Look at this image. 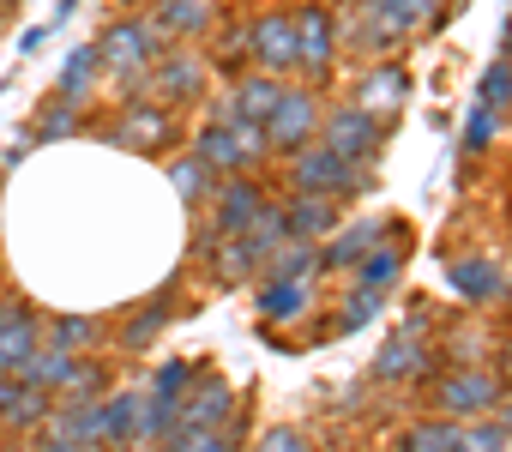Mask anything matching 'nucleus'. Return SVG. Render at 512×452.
I'll list each match as a JSON object with an SVG mask.
<instances>
[{
  "label": "nucleus",
  "instance_id": "obj_14",
  "mask_svg": "<svg viewBox=\"0 0 512 452\" xmlns=\"http://www.w3.org/2000/svg\"><path fill=\"white\" fill-rule=\"evenodd\" d=\"M175 139V115L163 103H145V109H121V121L109 127V145L121 151H163Z\"/></svg>",
  "mask_w": 512,
  "mask_h": 452
},
{
  "label": "nucleus",
  "instance_id": "obj_24",
  "mask_svg": "<svg viewBox=\"0 0 512 452\" xmlns=\"http://www.w3.org/2000/svg\"><path fill=\"white\" fill-rule=\"evenodd\" d=\"M211 260H217V284H253V278H260L266 272V260L260 254H253L241 236H217V248H211Z\"/></svg>",
  "mask_w": 512,
  "mask_h": 452
},
{
  "label": "nucleus",
  "instance_id": "obj_48",
  "mask_svg": "<svg viewBox=\"0 0 512 452\" xmlns=\"http://www.w3.org/2000/svg\"><path fill=\"white\" fill-rule=\"evenodd\" d=\"M500 43H506V61H512V19H506V31H500Z\"/></svg>",
  "mask_w": 512,
  "mask_h": 452
},
{
  "label": "nucleus",
  "instance_id": "obj_32",
  "mask_svg": "<svg viewBox=\"0 0 512 452\" xmlns=\"http://www.w3.org/2000/svg\"><path fill=\"white\" fill-rule=\"evenodd\" d=\"M452 440H458V422L422 416V422H410V428L398 434V452H452Z\"/></svg>",
  "mask_w": 512,
  "mask_h": 452
},
{
  "label": "nucleus",
  "instance_id": "obj_15",
  "mask_svg": "<svg viewBox=\"0 0 512 452\" xmlns=\"http://www.w3.org/2000/svg\"><path fill=\"white\" fill-rule=\"evenodd\" d=\"M446 278H452V290H458L464 302H476V308H488V302L506 296V272H500V260H488V254H452V260H446Z\"/></svg>",
  "mask_w": 512,
  "mask_h": 452
},
{
  "label": "nucleus",
  "instance_id": "obj_9",
  "mask_svg": "<svg viewBox=\"0 0 512 452\" xmlns=\"http://www.w3.org/2000/svg\"><path fill=\"white\" fill-rule=\"evenodd\" d=\"M296 19V67L308 73V79H326L332 73V61H338V13L332 7H302V13H290Z\"/></svg>",
  "mask_w": 512,
  "mask_h": 452
},
{
  "label": "nucleus",
  "instance_id": "obj_20",
  "mask_svg": "<svg viewBox=\"0 0 512 452\" xmlns=\"http://www.w3.org/2000/svg\"><path fill=\"white\" fill-rule=\"evenodd\" d=\"M151 25H157L163 43H169V37H205V31L217 25V0H157V7H151Z\"/></svg>",
  "mask_w": 512,
  "mask_h": 452
},
{
  "label": "nucleus",
  "instance_id": "obj_22",
  "mask_svg": "<svg viewBox=\"0 0 512 452\" xmlns=\"http://www.w3.org/2000/svg\"><path fill=\"white\" fill-rule=\"evenodd\" d=\"M97 85H103V61H97V43H79V49L67 55V67H61V79H55V97H61V103H73V109H85Z\"/></svg>",
  "mask_w": 512,
  "mask_h": 452
},
{
  "label": "nucleus",
  "instance_id": "obj_13",
  "mask_svg": "<svg viewBox=\"0 0 512 452\" xmlns=\"http://www.w3.org/2000/svg\"><path fill=\"white\" fill-rule=\"evenodd\" d=\"M386 236H392V223H386V217L344 223V230H332V236H326V248H320V272H356V260H362L368 248H380Z\"/></svg>",
  "mask_w": 512,
  "mask_h": 452
},
{
  "label": "nucleus",
  "instance_id": "obj_38",
  "mask_svg": "<svg viewBox=\"0 0 512 452\" xmlns=\"http://www.w3.org/2000/svg\"><path fill=\"white\" fill-rule=\"evenodd\" d=\"M79 127H85V121H79V109L55 97V103H49V109L37 115V127H31V139H43V145H55V139H73Z\"/></svg>",
  "mask_w": 512,
  "mask_h": 452
},
{
  "label": "nucleus",
  "instance_id": "obj_5",
  "mask_svg": "<svg viewBox=\"0 0 512 452\" xmlns=\"http://www.w3.org/2000/svg\"><path fill=\"white\" fill-rule=\"evenodd\" d=\"M320 115H326V103L308 91V85H284V97H278V109L266 115V145L272 151H302V145H314L320 139Z\"/></svg>",
  "mask_w": 512,
  "mask_h": 452
},
{
  "label": "nucleus",
  "instance_id": "obj_45",
  "mask_svg": "<svg viewBox=\"0 0 512 452\" xmlns=\"http://www.w3.org/2000/svg\"><path fill=\"white\" fill-rule=\"evenodd\" d=\"M73 13H79V0H55V19H43V25H49V31H61Z\"/></svg>",
  "mask_w": 512,
  "mask_h": 452
},
{
  "label": "nucleus",
  "instance_id": "obj_44",
  "mask_svg": "<svg viewBox=\"0 0 512 452\" xmlns=\"http://www.w3.org/2000/svg\"><path fill=\"white\" fill-rule=\"evenodd\" d=\"M49 37H55V31H49V25H31V31H25V37H19V49H25V55H37V49H43V43H49Z\"/></svg>",
  "mask_w": 512,
  "mask_h": 452
},
{
  "label": "nucleus",
  "instance_id": "obj_34",
  "mask_svg": "<svg viewBox=\"0 0 512 452\" xmlns=\"http://www.w3.org/2000/svg\"><path fill=\"white\" fill-rule=\"evenodd\" d=\"M235 440H241V422H229V428H175L163 446L169 452H235Z\"/></svg>",
  "mask_w": 512,
  "mask_h": 452
},
{
  "label": "nucleus",
  "instance_id": "obj_27",
  "mask_svg": "<svg viewBox=\"0 0 512 452\" xmlns=\"http://www.w3.org/2000/svg\"><path fill=\"white\" fill-rule=\"evenodd\" d=\"M314 272H320V248L314 242H284L266 260V278H278V284H308Z\"/></svg>",
  "mask_w": 512,
  "mask_h": 452
},
{
  "label": "nucleus",
  "instance_id": "obj_23",
  "mask_svg": "<svg viewBox=\"0 0 512 452\" xmlns=\"http://www.w3.org/2000/svg\"><path fill=\"white\" fill-rule=\"evenodd\" d=\"M362 7H368L380 25H392L398 37H410V31H434V25H440V0H362Z\"/></svg>",
  "mask_w": 512,
  "mask_h": 452
},
{
  "label": "nucleus",
  "instance_id": "obj_6",
  "mask_svg": "<svg viewBox=\"0 0 512 452\" xmlns=\"http://www.w3.org/2000/svg\"><path fill=\"white\" fill-rule=\"evenodd\" d=\"M266 181L260 175H223L217 187H211V199H205V211H211V236H247V223L266 211Z\"/></svg>",
  "mask_w": 512,
  "mask_h": 452
},
{
  "label": "nucleus",
  "instance_id": "obj_41",
  "mask_svg": "<svg viewBox=\"0 0 512 452\" xmlns=\"http://www.w3.org/2000/svg\"><path fill=\"white\" fill-rule=\"evenodd\" d=\"M494 133H500V115H494V109H482V103H476V109H470V115H464V133H458V145H464V151H482V145H488V139H494Z\"/></svg>",
  "mask_w": 512,
  "mask_h": 452
},
{
  "label": "nucleus",
  "instance_id": "obj_17",
  "mask_svg": "<svg viewBox=\"0 0 512 452\" xmlns=\"http://www.w3.org/2000/svg\"><path fill=\"white\" fill-rule=\"evenodd\" d=\"M338 199H326V193H290L284 199V230H290V242H326L332 230H338Z\"/></svg>",
  "mask_w": 512,
  "mask_h": 452
},
{
  "label": "nucleus",
  "instance_id": "obj_19",
  "mask_svg": "<svg viewBox=\"0 0 512 452\" xmlns=\"http://www.w3.org/2000/svg\"><path fill=\"white\" fill-rule=\"evenodd\" d=\"M193 157L223 181V175H253L247 169V151H241V133H235V121H205L199 127V139H193Z\"/></svg>",
  "mask_w": 512,
  "mask_h": 452
},
{
  "label": "nucleus",
  "instance_id": "obj_7",
  "mask_svg": "<svg viewBox=\"0 0 512 452\" xmlns=\"http://www.w3.org/2000/svg\"><path fill=\"white\" fill-rule=\"evenodd\" d=\"M320 139H326L338 157H350V163H374V157H380V145H386V127H380L368 109L338 103V109H326V115H320Z\"/></svg>",
  "mask_w": 512,
  "mask_h": 452
},
{
  "label": "nucleus",
  "instance_id": "obj_36",
  "mask_svg": "<svg viewBox=\"0 0 512 452\" xmlns=\"http://www.w3.org/2000/svg\"><path fill=\"white\" fill-rule=\"evenodd\" d=\"M452 452H512V434H506L494 416H476V422H458Z\"/></svg>",
  "mask_w": 512,
  "mask_h": 452
},
{
  "label": "nucleus",
  "instance_id": "obj_3",
  "mask_svg": "<svg viewBox=\"0 0 512 452\" xmlns=\"http://www.w3.org/2000/svg\"><path fill=\"white\" fill-rule=\"evenodd\" d=\"M428 302H416V314L380 344V356H374V380H386V386H398V380H428L434 374V344H428V326H434V314H422Z\"/></svg>",
  "mask_w": 512,
  "mask_h": 452
},
{
  "label": "nucleus",
  "instance_id": "obj_11",
  "mask_svg": "<svg viewBox=\"0 0 512 452\" xmlns=\"http://www.w3.org/2000/svg\"><path fill=\"white\" fill-rule=\"evenodd\" d=\"M278 97H284V79H272V73H241L217 97V115L211 121H253V127H266V115L278 109Z\"/></svg>",
  "mask_w": 512,
  "mask_h": 452
},
{
  "label": "nucleus",
  "instance_id": "obj_47",
  "mask_svg": "<svg viewBox=\"0 0 512 452\" xmlns=\"http://www.w3.org/2000/svg\"><path fill=\"white\" fill-rule=\"evenodd\" d=\"M13 392H19V374H0V416H7V404H13Z\"/></svg>",
  "mask_w": 512,
  "mask_h": 452
},
{
  "label": "nucleus",
  "instance_id": "obj_28",
  "mask_svg": "<svg viewBox=\"0 0 512 452\" xmlns=\"http://www.w3.org/2000/svg\"><path fill=\"white\" fill-rule=\"evenodd\" d=\"M163 326H169V296H157V302H145L139 314L121 320V350H127V356H133V350H151Z\"/></svg>",
  "mask_w": 512,
  "mask_h": 452
},
{
  "label": "nucleus",
  "instance_id": "obj_46",
  "mask_svg": "<svg viewBox=\"0 0 512 452\" xmlns=\"http://www.w3.org/2000/svg\"><path fill=\"white\" fill-rule=\"evenodd\" d=\"M494 422H500V428H506V434H512V386H506V392H500V404H494Z\"/></svg>",
  "mask_w": 512,
  "mask_h": 452
},
{
  "label": "nucleus",
  "instance_id": "obj_29",
  "mask_svg": "<svg viewBox=\"0 0 512 452\" xmlns=\"http://www.w3.org/2000/svg\"><path fill=\"white\" fill-rule=\"evenodd\" d=\"M241 242L260 254V260H272V254L290 242V230H284V199H266V211L247 223V236H241Z\"/></svg>",
  "mask_w": 512,
  "mask_h": 452
},
{
  "label": "nucleus",
  "instance_id": "obj_49",
  "mask_svg": "<svg viewBox=\"0 0 512 452\" xmlns=\"http://www.w3.org/2000/svg\"><path fill=\"white\" fill-rule=\"evenodd\" d=\"M97 452H121V446H97Z\"/></svg>",
  "mask_w": 512,
  "mask_h": 452
},
{
  "label": "nucleus",
  "instance_id": "obj_40",
  "mask_svg": "<svg viewBox=\"0 0 512 452\" xmlns=\"http://www.w3.org/2000/svg\"><path fill=\"white\" fill-rule=\"evenodd\" d=\"M193 374H199V368H187V362H163V368L151 374V386H145V392H151V398L181 404V398H187V386H193Z\"/></svg>",
  "mask_w": 512,
  "mask_h": 452
},
{
  "label": "nucleus",
  "instance_id": "obj_16",
  "mask_svg": "<svg viewBox=\"0 0 512 452\" xmlns=\"http://www.w3.org/2000/svg\"><path fill=\"white\" fill-rule=\"evenodd\" d=\"M43 344V320L19 302H0V374H19Z\"/></svg>",
  "mask_w": 512,
  "mask_h": 452
},
{
  "label": "nucleus",
  "instance_id": "obj_30",
  "mask_svg": "<svg viewBox=\"0 0 512 452\" xmlns=\"http://www.w3.org/2000/svg\"><path fill=\"white\" fill-rule=\"evenodd\" d=\"M97 338H103V320H97V314H55V320H49V344H55V350L85 356Z\"/></svg>",
  "mask_w": 512,
  "mask_h": 452
},
{
  "label": "nucleus",
  "instance_id": "obj_35",
  "mask_svg": "<svg viewBox=\"0 0 512 452\" xmlns=\"http://www.w3.org/2000/svg\"><path fill=\"white\" fill-rule=\"evenodd\" d=\"M476 103L494 109V115H512V61H506V55L482 67V79H476Z\"/></svg>",
  "mask_w": 512,
  "mask_h": 452
},
{
  "label": "nucleus",
  "instance_id": "obj_37",
  "mask_svg": "<svg viewBox=\"0 0 512 452\" xmlns=\"http://www.w3.org/2000/svg\"><path fill=\"white\" fill-rule=\"evenodd\" d=\"M380 308H386V296H374V290H350V296H344V314L326 326V338H350V332H362Z\"/></svg>",
  "mask_w": 512,
  "mask_h": 452
},
{
  "label": "nucleus",
  "instance_id": "obj_21",
  "mask_svg": "<svg viewBox=\"0 0 512 452\" xmlns=\"http://www.w3.org/2000/svg\"><path fill=\"white\" fill-rule=\"evenodd\" d=\"M404 260H410V248H404V236L392 230L380 248H368V254L356 260V290H374V296H386V290L404 278Z\"/></svg>",
  "mask_w": 512,
  "mask_h": 452
},
{
  "label": "nucleus",
  "instance_id": "obj_25",
  "mask_svg": "<svg viewBox=\"0 0 512 452\" xmlns=\"http://www.w3.org/2000/svg\"><path fill=\"white\" fill-rule=\"evenodd\" d=\"M253 308H260V320L266 326H296L302 314H308V284H278V278H266L260 284V302H253Z\"/></svg>",
  "mask_w": 512,
  "mask_h": 452
},
{
  "label": "nucleus",
  "instance_id": "obj_33",
  "mask_svg": "<svg viewBox=\"0 0 512 452\" xmlns=\"http://www.w3.org/2000/svg\"><path fill=\"white\" fill-rule=\"evenodd\" d=\"M169 187H175L187 205H205V199H211V187H217V175L187 151V157H175V163H169Z\"/></svg>",
  "mask_w": 512,
  "mask_h": 452
},
{
  "label": "nucleus",
  "instance_id": "obj_2",
  "mask_svg": "<svg viewBox=\"0 0 512 452\" xmlns=\"http://www.w3.org/2000/svg\"><path fill=\"white\" fill-rule=\"evenodd\" d=\"M157 55H163V37H157L151 19H115V25L97 37V61H103V73H115V85H121L127 97L145 85V73H151Z\"/></svg>",
  "mask_w": 512,
  "mask_h": 452
},
{
  "label": "nucleus",
  "instance_id": "obj_8",
  "mask_svg": "<svg viewBox=\"0 0 512 452\" xmlns=\"http://www.w3.org/2000/svg\"><path fill=\"white\" fill-rule=\"evenodd\" d=\"M205 79H211V61H205L199 49H169V55H157V61H151V73H145V85L157 91V103H163V109L193 103V97L205 91Z\"/></svg>",
  "mask_w": 512,
  "mask_h": 452
},
{
  "label": "nucleus",
  "instance_id": "obj_31",
  "mask_svg": "<svg viewBox=\"0 0 512 452\" xmlns=\"http://www.w3.org/2000/svg\"><path fill=\"white\" fill-rule=\"evenodd\" d=\"M49 410H55V398L19 380V392H13V404H7V416H0V428H13V434H25V428H43V422H49Z\"/></svg>",
  "mask_w": 512,
  "mask_h": 452
},
{
  "label": "nucleus",
  "instance_id": "obj_12",
  "mask_svg": "<svg viewBox=\"0 0 512 452\" xmlns=\"http://www.w3.org/2000/svg\"><path fill=\"white\" fill-rule=\"evenodd\" d=\"M229 416H235V386L223 374H205L199 368L193 386H187V398H181V428H229Z\"/></svg>",
  "mask_w": 512,
  "mask_h": 452
},
{
  "label": "nucleus",
  "instance_id": "obj_39",
  "mask_svg": "<svg viewBox=\"0 0 512 452\" xmlns=\"http://www.w3.org/2000/svg\"><path fill=\"white\" fill-rule=\"evenodd\" d=\"M440 356H452L458 368H482V362H488V332H476V326H452V338H446Z\"/></svg>",
  "mask_w": 512,
  "mask_h": 452
},
{
  "label": "nucleus",
  "instance_id": "obj_42",
  "mask_svg": "<svg viewBox=\"0 0 512 452\" xmlns=\"http://www.w3.org/2000/svg\"><path fill=\"white\" fill-rule=\"evenodd\" d=\"M211 31H217V43L205 61H241L247 55V25H211Z\"/></svg>",
  "mask_w": 512,
  "mask_h": 452
},
{
  "label": "nucleus",
  "instance_id": "obj_26",
  "mask_svg": "<svg viewBox=\"0 0 512 452\" xmlns=\"http://www.w3.org/2000/svg\"><path fill=\"white\" fill-rule=\"evenodd\" d=\"M139 434V392L121 386V392H103V440L109 446H133Z\"/></svg>",
  "mask_w": 512,
  "mask_h": 452
},
{
  "label": "nucleus",
  "instance_id": "obj_1",
  "mask_svg": "<svg viewBox=\"0 0 512 452\" xmlns=\"http://www.w3.org/2000/svg\"><path fill=\"white\" fill-rule=\"evenodd\" d=\"M290 187L296 193H326V199H362V193H374V163H350V157H338L326 139H314V145H302V151H290Z\"/></svg>",
  "mask_w": 512,
  "mask_h": 452
},
{
  "label": "nucleus",
  "instance_id": "obj_18",
  "mask_svg": "<svg viewBox=\"0 0 512 452\" xmlns=\"http://www.w3.org/2000/svg\"><path fill=\"white\" fill-rule=\"evenodd\" d=\"M350 103L368 109L374 121H380V115H398V109L410 103V73L392 67V61H380V67H368V73L356 79V97H350Z\"/></svg>",
  "mask_w": 512,
  "mask_h": 452
},
{
  "label": "nucleus",
  "instance_id": "obj_43",
  "mask_svg": "<svg viewBox=\"0 0 512 452\" xmlns=\"http://www.w3.org/2000/svg\"><path fill=\"white\" fill-rule=\"evenodd\" d=\"M253 452H314V446H308V434H302V428H266Z\"/></svg>",
  "mask_w": 512,
  "mask_h": 452
},
{
  "label": "nucleus",
  "instance_id": "obj_10",
  "mask_svg": "<svg viewBox=\"0 0 512 452\" xmlns=\"http://www.w3.org/2000/svg\"><path fill=\"white\" fill-rule=\"evenodd\" d=\"M247 55L260 73L284 79L296 67V19L290 13H260V19H247Z\"/></svg>",
  "mask_w": 512,
  "mask_h": 452
},
{
  "label": "nucleus",
  "instance_id": "obj_4",
  "mask_svg": "<svg viewBox=\"0 0 512 452\" xmlns=\"http://www.w3.org/2000/svg\"><path fill=\"white\" fill-rule=\"evenodd\" d=\"M500 392H506V380H500L488 362H482V368H446V374L434 380V410H440L446 422H476V416H494Z\"/></svg>",
  "mask_w": 512,
  "mask_h": 452
}]
</instances>
